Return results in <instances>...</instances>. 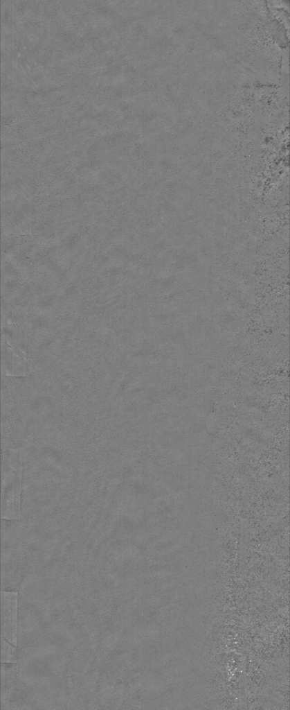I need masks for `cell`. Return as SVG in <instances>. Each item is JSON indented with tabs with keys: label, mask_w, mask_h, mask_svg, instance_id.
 <instances>
[{
	"label": "cell",
	"mask_w": 290,
	"mask_h": 710,
	"mask_svg": "<svg viewBox=\"0 0 290 710\" xmlns=\"http://www.w3.org/2000/svg\"><path fill=\"white\" fill-rule=\"evenodd\" d=\"M23 448H3L1 519H21Z\"/></svg>",
	"instance_id": "cell-1"
},
{
	"label": "cell",
	"mask_w": 290,
	"mask_h": 710,
	"mask_svg": "<svg viewBox=\"0 0 290 710\" xmlns=\"http://www.w3.org/2000/svg\"><path fill=\"white\" fill-rule=\"evenodd\" d=\"M1 630L3 638L16 646L17 594L2 592Z\"/></svg>",
	"instance_id": "cell-2"
}]
</instances>
